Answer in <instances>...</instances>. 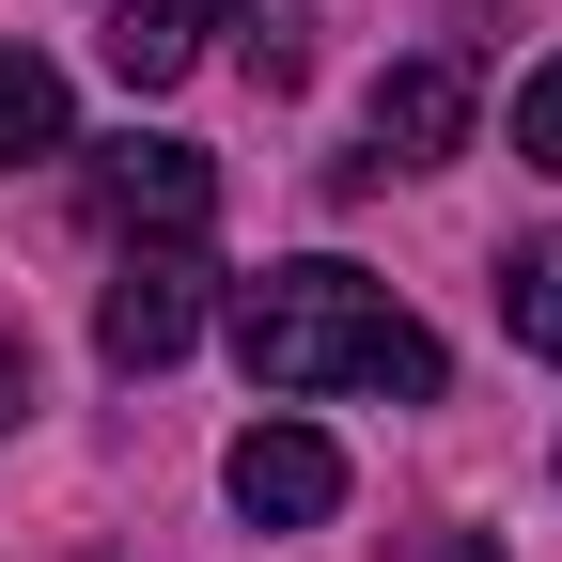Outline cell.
I'll list each match as a JSON object with an SVG mask.
<instances>
[{
	"instance_id": "1",
	"label": "cell",
	"mask_w": 562,
	"mask_h": 562,
	"mask_svg": "<svg viewBox=\"0 0 562 562\" xmlns=\"http://www.w3.org/2000/svg\"><path fill=\"white\" fill-rule=\"evenodd\" d=\"M235 375L266 391V406H313V391H391V406H438L453 391V360H438V328H422L391 281H360V266H266V281H235Z\"/></svg>"
},
{
	"instance_id": "2",
	"label": "cell",
	"mask_w": 562,
	"mask_h": 562,
	"mask_svg": "<svg viewBox=\"0 0 562 562\" xmlns=\"http://www.w3.org/2000/svg\"><path fill=\"white\" fill-rule=\"evenodd\" d=\"M79 203L125 235V250H203V220H220V157L203 140H94V172H79Z\"/></svg>"
},
{
	"instance_id": "3",
	"label": "cell",
	"mask_w": 562,
	"mask_h": 562,
	"mask_svg": "<svg viewBox=\"0 0 562 562\" xmlns=\"http://www.w3.org/2000/svg\"><path fill=\"white\" fill-rule=\"evenodd\" d=\"M203 313H220V266H203V250H125L110 297H94V360L110 375H172L203 344Z\"/></svg>"
},
{
	"instance_id": "4",
	"label": "cell",
	"mask_w": 562,
	"mask_h": 562,
	"mask_svg": "<svg viewBox=\"0 0 562 562\" xmlns=\"http://www.w3.org/2000/svg\"><path fill=\"white\" fill-rule=\"evenodd\" d=\"M453 140H469V63H453V47H422V63H391V79H375L344 188H375V172H438Z\"/></svg>"
},
{
	"instance_id": "5",
	"label": "cell",
	"mask_w": 562,
	"mask_h": 562,
	"mask_svg": "<svg viewBox=\"0 0 562 562\" xmlns=\"http://www.w3.org/2000/svg\"><path fill=\"white\" fill-rule=\"evenodd\" d=\"M220 484H235L250 531H328L344 516V453L313 438V422H250V438L220 453Z\"/></svg>"
},
{
	"instance_id": "6",
	"label": "cell",
	"mask_w": 562,
	"mask_h": 562,
	"mask_svg": "<svg viewBox=\"0 0 562 562\" xmlns=\"http://www.w3.org/2000/svg\"><path fill=\"white\" fill-rule=\"evenodd\" d=\"M203 32H220V0H110V32H94V47H110V79H125V94H172L188 63H203Z\"/></svg>"
},
{
	"instance_id": "7",
	"label": "cell",
	"mask_w": 562,
	"mask_h": 562,
	"mask_svg": "<svg viewBox=\"0 0 562 562\" xmlns=\"http://www.w3.org/2000/svg\"><path fill=\"white\" fill-rule=\"evenodd\" d=\"M16 157H79V110H63V63L0 47V172Z\"/></svg>"
},
{
	"instance_id": "8",
	"label": "cell",
	"mask_w": 562,
	"mask_h": 562,
	"mask_svg": "<svg viewBox=\"0 0 562 562\" xmlns=\"http://www.w3.org/2000/svg\"><path fill=\"white\" fill-rule=\"evenodd\" d=\"M501 328H516V360H562V235L501 250Z\"/></svg>"
},
{
	"instance_id": "9",
	"label": "cell",
	"mask_w": 562,
	"mask_h": 562,
	"mask_svg": "<svg viewBox=\"0 0 562 562\" xmlns=\"http://www.w3.org/2000/svg\"><path fill=\"white\" fill-rule=\"evenodd\" d=\"M235 63H250V94H297V79H313V32H297V0H235Z\"/></svg>"
},
{
	"instance_id": "10",
	"label": "cell",
	"mask_w": 562,
	"mask_h": 562,
	"mask_svg": "<svg viewBox=\"0 0 562 562\" xmlns=\"http://www.w3.org/2000/svg\"><path fill=\"white\" fill-rule=\"evenodd\" d=\"M516 157L562 172V63H531V79H516Z\"/></svg>"
},
{
	"instance_id": "11",
	"label": "cell",
	"mask_w": 562,
	"mask_h": 562,
	"mask_svg": "<svg viewBox=\"0 0 562 562\" xmlns=\"http://www.w3.org/2000/svg\"><path fill=\"white\" fill-rule=\"evenodd\" d=\"M0 422H32V344H0Z\"/></svg>"
}]
</instances>
